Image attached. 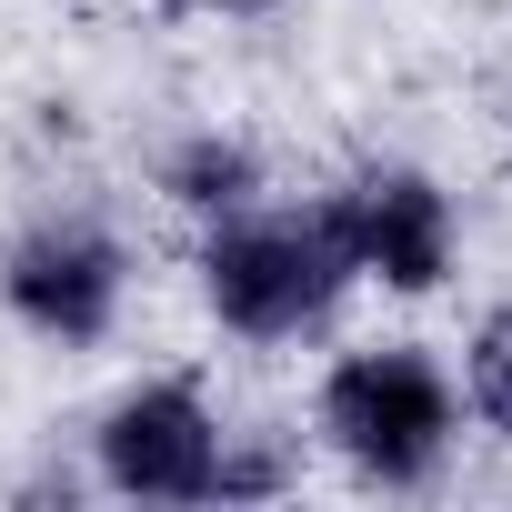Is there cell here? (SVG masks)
Returning a JSON list of instances; mask_svg holds the SVG:
<instances>
[{
    "mask_svg": "<svg viewBox=\"0 0 512 512\" xmlns=\"http://www.w3.org/2000/svg\"><path fill=\"white\" fill-rule=\"evenodd\" d=\"M191 272H201V302L231 342H302L352 292V251L322 201L312 211H221Z\"/></svg>",
    "mask_w": 512,
    "mask_h": 512,
    "instance_id": "6da1fadb",
    "label": "cell"
},
{
    "mask_svg": "<svg viewBox=\"0 0 512 512\" xmlns=\"http://www.w3.org/2000/svg\"><path fill=\"white\" fill-rule=\"evenodd\" d=\"M312 432L382 492H422L452 442H462V392L422 342H362L322 372L312 392Z\"/></svg>",
    "mask_w": 512,
    "mask_h": 512,
    "instance_id": "7a4b0ae2",
    "label": "cell"
},
{
    "mask_svg": "<svg viewBox=\"0 0 512 512\" xmlns=\"http://www.w3.org/2000/svg\"><path fill=\"white\" fill-rule=\"evenodd\" d=\"M121 292H131V251L101 221H81V211H51V221H31L11 251H0V302H11V322L61 342V352L111 342Z\"/></svg>",
    "mask_w": 512,
    "mask_h": 512,
    "instance_id": "3957f363",
    "label": "cell"
},
{
    "mask_svg": "<svg viewBox=\"0 0 512 512\" xmlns=\"http://www.w3.org/2000/svg\"><path fill=\"white\" fill-rule=\"evenodd\" d=\"M322 211H332V231H342V251H352V282H382V292H442V282H452L462 221H452V191H442L432 171H412V161H362Z\"/></svg>",
    "mask_w": 512,
    "mask_h": 512,
    "instance_id": "277c9868",
    "label": "cell"
},
{
    "mask_svg": "<svg viewBox=\"0 0 512 512\" xmlns=\"http://www.w3.org/2000/svg\"><path fill=\"white\" fill-rule=\"evenodd\" d=\"M91 472L121 502H211L221 482V422L191 382H141L91 422Z\"/></svg>",
    "mask_w": 512,
    "mask_h": 512,
    "instance_id": "5b68a950",
    "label": "cell"
},
{
    "mask_svg": "<svg viewBox=\"0 0 512 512\" xmlns=\"http://www.w3.org/2000/svg\"><path fill=\"white\" fill-rule=\"evenodd\" d=\"M161 201L191 211V221H221V211H251L262 201V151L241 131H181L161 151Z\"/></svg>",
    "mask_w": 512,
    "mask_h": 512,
    "instance_id": "8992f818",
    "label": "cell"
},
{
    "mask_svg": "<svg viewBox=\"0 0 512 512\" xmlns=\"http://www.w3.org/2000/svg\"><path fill=\"white\" fill-rule=\"evenodd\" d=\"M292 482H302V432H272V422L221 432V482H211V502H282Z\"/></svg>",
    "mask_w": 512,
    "mask_h": 512,
    "instance_id": "52a82bcc",
    "label": "cell"
},
{
    "mask_svg": "<svg viewBox=\"0 0 512 512\" xmlns=\"http://www.w3.org/2000/svg\"><path fill=\"white\" fill-rule=\"evenodd\" d=\"M462 402L492 442H512V302H492L462 342Z\"/></svg>",
    "mask_w": 512,
    "mask_h": 512,
    "instance_id": "ba28073f",
    "label": "cell"
},
{
    "mask_svg": "<svg viewBox=\"0 0 512 512\" xmlns=\"http://www.w3.org/2000/svg\"><path fill=\"white\" fill-rule=\"evenodd\" d=\"M171 11H272V0H171Z\"/></svg>",
    "mask_w": 512,
    "mask_h": 512,
    "instance_id": "9c48e42d",
    "label": "cell"
}]
</instances>
